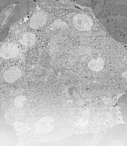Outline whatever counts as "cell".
<instances>
[{"mask_svg":"<svg viewBox=\"0 0 127 146\" xmlns=\"http://www.w3.org/2000/svg\"><path fill=\"white\" fill-rule=\"evenodd\" d=\"M27 98L25 96H19L15 97L13 100V104L16 108H21L27 104Z\"/></svg>","mask_w":127,"mask_h":146,"instance_id":"cell-8","label":"cell"},{"mask_svg":"<svg viewBox=\"0 0 127 146\" xmlns=\"http://www.w3.org/2000/svg\"><path fill=\"white\" fill-rule=\"evenodd\" d=\"M104 61L102 58L96 57L93 58L88 64L89 69L92 71L98 72L101 71L103 69Z\"/></svg>","mask_w":127,"mask_h":146,"instance_id":"cell-7","label":"cell"},{"mask_svg":"<svg viewBox=\"0 0 127 146\" xmlns=\"http://www.w3.org/2000/svg\"><path fill=\"white\" fill-rule=\"evenodd\" d=\"M23 30V29L21 28H18L15 31V34L16 35H18L20 34Z\"/></svg>","mask_w":127,"mask_h":146,"instance_id":"cell-9","label":"cell"},{"mask_svg":"<svg viewBox=\"0 0 127 146\" xmlns=\"http://www.w3.org/2000/svg\"><path fill=\"white\" fill-rule=\"evenodd\" d=\"M22 76V71L19 67L12 66L5 70L3 74L4 80L9 84L15 82Z\"/></svg>","mask_w":127,"mask_h":146,"instance_id":"cell-5","label":"cell"},{"mask_svg":"<svg viewBox=\"0 0 127 146\" xmlns=\"http://www.w3.org/2000/svg\"><path fill=\"white\" fill-rule=\"evenodd\" d=\"M36 41V35L30 32L22 34L19 37V41L21 44L28 47H31L35 45Z\"/></svg>","mask_w":127,"mask_h":146,"instance_id":"cell-6","label":"cell"},{"mask_svg":"<svg viewBox=\"0 0 127 146\" xmlns=\"http://www.w3.org/2000/svg\"><path fill=\"white\" fill-rule=\"evenodd\" d=\"M117 6L118 5H117L116 7L115 12H114V5H113V3L112 2V7H112V12H107L103 8V12H98L97 15L98 16L101 15V17H100V19H104V22H106L105 23H104V24H106L109 21L110 22V23H108L105 26L106 27L108 28V30L109 31H110V33L112 32V28L114 27L113 31L111 34H114V27H116V33H117L116 35H119L118 36H119V34L120 33L122 36V33H124L122 31L123 29L125 31V29L122 28V27H123V26L125 27V22L126 21H125V15H123L124 13L123 12H122V8L120 9L118 12H116L117 9H116ZM106 7L107 8H108L107 6ZM124 28H125L124 27Z\"/></svg>","mask_w":127,"mask_h":146,"instance_id":"cell-1","label":"cell"},{"mask_svg":"<svg viewBox=\"0 0 127 146\" xmlns=\"http://www.w3.org/2000/svg\"><path fill=\"white\" fill-rule=\"evenodd\" d=\"M18 47L13 43H6L1 47V57L4 59L15 58L19 54Z\"/></svg>","mask_w":127,"mask_h":146,"instance_id":"cell-4","label":"cell"},{"mask_svg":"<svg viewBox=\"0 0 127 146\" xmlns=\"http://www.w3.org/2000/svg\"><path fill=\"white\" fill-rule=\"evenodd\" d=\"M72 23L75 28L81 31L90 30L93 25L92 20L84 14L75 15L73 19Z\"/></svg>","mask_w":127,"mask_h":146,"instance_id":"cell-2","label":"cell"},{"mask_svg":"<svg viewBox=\"0 0 127 146\" xmlns=\"http://www.w3.org/2000/svg\"><path fill=\"white\" fill-rule=\"evenodd\" d=\"M48 15L43 11H39L33 13L30 20L29 24L31 28L38 29L41 28L47 23Z\"/></svg>","mask_w":127,"mask_h":146,"instance_id":"cell-3","label":"cell"}]
</instances>
